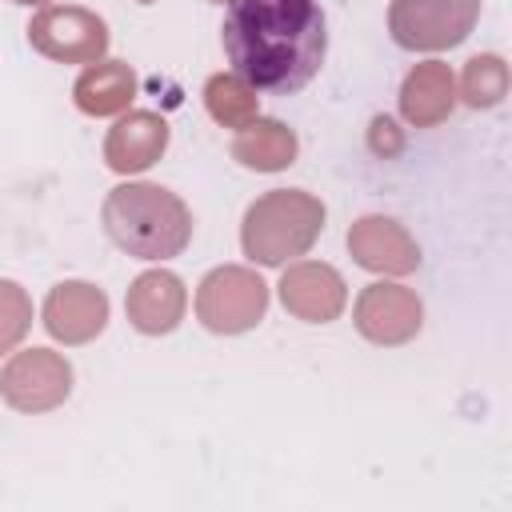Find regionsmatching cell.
I'll return each instance as SVG.
<instances>
[{"mask_svg": "<svg viewBox=\"0 0 512 512\" xmlns=\"http://www.w3.org/2000/svg\"><path fill=\"white\" fill-rule=\"evenodd\" d=\"M232 72L272 96L300 92L324 64L328 32L316 0H232L224 28Z\"/></svg>", "mask_w": 512, "mask_h": 512, "instance_id": "cell-1", "label": "cell"}]
</instances>
